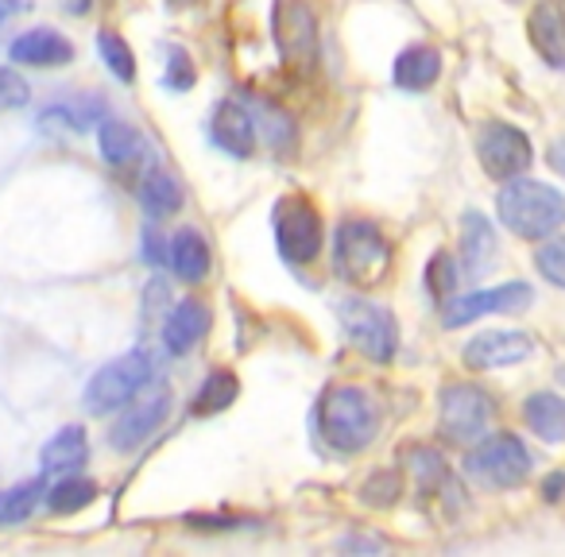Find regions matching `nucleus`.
Returning a JSON list of instances; mask_svg holds the SVG:
<instances>
[{"mask_svg": "<svg viewBox=\"0 0 565 557\" xmlns=\"http://www.w3.org/2000/svg\"><path fill=\"white\" fill-rule=\"evenodd\" d=\"M318 430H322L326 446L338 453H361L372 446L380 430V403L369 387L361 384H338L322 395L318 407Z\"/></svg>", "mask_w": 565, "mask_h": 557, "instance_id": "1", "label": "nucleus"}, {"mask_svg": "<svg viewBox=\"0 0 565 557\" xmlns=\"http://www.w3.org/2000/svg\"><path fill=\"white\" fill-rule=\"evenodd\" d=\"M495 213L515 236L542 240L565 225V194L534 179H508V186L495 197Z\"/></svg>", "mask_w": 565, "mask_h": 557, "instance_id": "2", "label": "nucleus"}, {"mask_svg": "<svg viewBox=\"0 0 565 557\" xmlns=\"http://www.w3.org/2000/svg\"><path fill=\"white\" fill-rule=\"evenodd\" d=\"M333 267L345 283L376 287L384 283L387 267H392V244L372 221H345L338 228V244H333Z\"/></svg>", "mask_w": 565, "mask_h": 557, "instance_id": "3", "label": "nucleus"}, {"mask_svg": "<svg viewBox=\"0 0 565 557\" xmlns=\"http://www.w3.org/2000/svg\"><path fill=\"white\" fill-rule=\"evenodd\" d=\"M151 384V361L148 353H125L117 361H109L102 372H94V379L86 384V410L89 415H113L125 403H132L143 387Z\"/></svg>", "mask_w": 565, "mask_h": 557, "instance_id": "4", "label": "nucleus"}, {"mask_svg": "<svg viewBox=\"0 0 565 557\" xmlns=\"http://www.w3.org/2000/svg\"><path fill=\"white\" fill-rule=\"evenodd\" d=\"M338 318L345 325V338L353 341V349H361L369 361L384 364L395 356V349H399V325H395V318L380 302L356 299V294L353 299H341Z\"/></svg>", "mask_w": 565, "mask_h": 557, "instance_id": "5", "label": "nucleus"}, {"mask_svg": "<svg viewBox=\"0 0 565 557\" xmlns=\"http://www.w3.org/2000/svg\"><path fill=\"white\" fill-rule=\"evenodd\" d=\"M465 472L484 488H519L531 476V453L511 433H495V438L477 441V449L465 461Z\"/></svg>", "mask_w": 565, "mask_h": 557, "instance_id": "6", "label": "nucleus"}, {"mask_svg": "<svg viewBox=\"0 0 565 557\" xmlns=\"http://www.w3.org/2000/svg\"><path fill=\"white\" fill-rule=\"evenodd\" d=\"M492 395L472 384H449L441 392V433L454 446H477L492 426Z\"/></svg>", "mask_w": 565, "mask_h": 557, "instance_id": "7", "label": "nucleus"}, {"mask_svg": "<svg viewBox=\"0 0 565 557\" xmlns=\"http://www.w3.org/2000/svg\"><path fill=\"white\" fill-rule=\"evenodd\" d=\"M275 240L287 264L302 267L322 251V217L307 197H287L275 210Z\"/></svg>", "mask_w": 565, "mask_h": 557, "instance_id": "8", "label": "nucleus"}, {"mask_svg": "<svg viewBox=\"0 0 565 557\" xmlns=\"http://www.w3.org/2000/svg\"><path fill=\"white\" fill-rule=\"evenodd\" d=\"M477 156H480V167H484L492 179L508 182V179H519V174L531 167L534 148L515 125H500V120H492V125L480 128Z\"/></svg>", "mask_w": 565, "mask_h": 557, "instance_id": "9", "label": "nucleus"}, {"mask_svg": "<svg viewBox=\"0 0 565 557\" xmlns=\"http://www.w3.org/2000/svg\"><path fill=\"white\" fill-rule=\"evenodd\" d=\"M171 415V392L167 387H156L148 395H136V403H125V415L117 418L109 433V446L120 449V453H132L140 449L151 433L163 426V418Z\"/></svg>", "mask_w": 565, "mask_h": 557, "instance_id": "10", "label": "nucleus"}, {"mask_svg": "<svg viewBox=\"0 0 565 557\" xmlns=\"http://www.w3.org/2000/svg\"><path fill=\"white\" fill-rule=\"evenodd\" d=\"M275 40H279L287 66L295 63L302 71H310L318 63V24L299 0H279L275 4Z\"/></svg>", "mask_w": 565, "mask_h": 557, "instance_id": "11", "label": "nucleus"}, {"mask_svg": "<svg viewBox=\"0 0 565 557\" xmlns=\"http://www.w3.org/2000/svg\"><path fill=\"white\" fill-rule=\"evenodd\" d=\"M531 299L534 294L526 283L488 287V291H472V294H465V299L449 302L441 322H446V330H461V325L477 322V318H484V314H519V310L531 307Z\"/></svg>", "mask_w": 565, "mask_h": 557, "instance_id": "12", "label": "nucleus"}, {"mask_svg": "<svg viewBox=\"0 0 565 557\" xmlns=\"http://www.w3.org/2000/svg\"><path fill=\"white\" fill-rule=\"evenodd\" d=\"M534 353V341L519 330H488L465 345V364L472 372H488V368H508L519 364Z\"/></svg>", "mask_w": 565, "mask_h": 557, "instance_id": "13", "label": "nucleus"}, {"mask_svg": "<svg viewBox=\"0 0 565 557\" xmlns=\"http://www.w3.org/2000/svg\"><path fill=\"white\" fill-rule=\"evenodd\" d=\"M531 47L550 71H565V0H539L526 20Z\"/></svg>", "mask_w": 565, "mask_h": 557, "instance_id": "14", "label": "nucleus"}, {"mask_svg": "<svg viewBox=\"0 0 565 557\" xmlns=\"http://www.w3.org/2000/svg\"><path fill=\"white\" fill-rule=\"evenodd\" d=\"M9 58L17 66H35V71H51V66L74 63V43L58 35L55 28H32L20 40H12Z\"/></svg>", "mask_w": 565, "mask_h": 557, "instance_id": "15", "label": "nucleus"}, {"mask_svg": "<svg viewBox=\"0 0 565 557\" xmlns=\"http://www.w3.org/2000/svg\"><path fill=\"white\" fill-rule=\"evenodd\" d=\"M210 136L221 151H228L233 159H248L256 151V125L252 117L244 113V105L236 101H221L210 117Z\"/></svg>", "mask_w": 565, "mask_h": 557, "instance_id": "16", "label": "nucleus"}, {"mask_svg": "<svg viewBox=\"0 0 565 557\" xmlns=\"http://www.w3.org/2000/svg\"><path fill=\"white\" fill-rule=\"evenodd\" d=\"M205 333H210V307L198 299H186L167 314L163 345H167V353L186 356L190 349H198V341H202Z\"/></svg>", "mask_w": 565, "mask_h": 557, "instance_id": "17", "label": "nucleus"}, {"mask_svg": "<svg viewBox=\"0 0 565 557\" xmlns=\"http://www.w3.org/2000/svg\"><path fill=\"white\" fill-rule=\"evenodd\" d=\"M89 457V441H86V430L82 426H63L55 438L43 446L40 453V464L47 476H71L86 464Z\"/></svg>", "mask_w": 565, "mask_h": 557, "instance_id": "18", "label": "nucleus"}, {"mask_svg": "<svg viewBox=\"0 0 565 557\" xmlns=\"http://www.w3.org/2000/svg\"><path fill=\"white\" fill-rule=\"evenodd\" d=\"M167 259H171L174 275L182 283H202L210 275V244L198 228H179L167 244Z\"/></svg>", "mask_w": 565, "mask_h": 557, "instance_id": "19", "label": "nucleus"}, {"mask_svg": "<svg viewBox=\"0 0 565 557\" xmlns=\"http://www.w3.org/2000/svg\"><path fill=\"white\" fill-rule=\"evenodd\" d=\"M438 78H441V55L434 47H426V43L407 47L395 58V82H399L403 89H411V94H423V89H430Z\"/></svg>", "mask_w": 565, "mask_h": 557, "instance_id": "20", "label": "nucleus"}, {"mask_svg": "<svg viewBox=\"0 0 565 557\" xmlns=\"http://www.w3.org/2000/svg\"><path fill=\"white\" fill-rule=\"evenodd\" d=\"M105 120V101L102 97H71V101H55L51 109L40 113L43 128H71V132H86L89 125Z\"/></svg>", "mask_w": 565, "mask_h": 557, "instance_id": "21", "label": "nucleus"}, {"mask_svg": "<svg viewBox=\"0 0 565 557\" xmlns=\"http://www.w3.org/2000/svg\"><path fill=\"white\" fill-rule=\"evenodd\" d=\"M523 418L542 441L557 446L565 441V399L562 395H550V392H539L523 403Z\"/></svg>", "mask_w": 565, "mask_h": 557, "instance_id": "22", "label": "nucleus"}, {"mask_svg": "<svg viewBox=\"0 0 565 557\" xmlns=\"http://www.w3.org/2000/svg\"><path fill=\"white\" fill-rule=\"evenodd\" d=\"M97 148H102V159L109 167H128L143 151V140H140V132H136L132 125L105 117L102 128H97Z\"/></svg>", "mask_w": 565, "mask_h": 557, "instance_id": "23", "label": "nucleus"}, {"mask_svg": "<svg viewBox=\"0 0 565 557\" xmlns=\"http://www.w3.org/2000/svg\"><path fill=\"white\" fill-rule=\"evenodd\" d=\"M140 202L151 217H167V213H174L182 205L179 179H174L171 171H163V167H151V171L140 179Z\"/></svg>", "mask_w": 565, "mask_h": 557, "instance_id": "24", "label": "nucleus"}, {"mask_svg": "<svg viewBox=\"0 0 565 557\" xmlns=\"http://www.w3.org/2000/svg\"><path fill=\"white\" fill-rule=\"evenodd\" d=\"M43 495H47L43 480H20V484L4 488V492H0V526L28 523L32 511L43 503Z\"/></svg>", "mask_w": 565, "mask_h": 557, "instance_id": "25", "label": "nucleus"}, {"mask_svg": "<svg viewBox=\"0 0 565 557\" xmlns=\"http://www.w3.org/2000/svg\"><path fill=\"white\" fill-rule=\"evenodd\" d=\"M47 507L55 511V515H74V511H82V507H89V503L97 500V484L94 480H86V476H63L55 488H51L47 495Z\"/></svg>", "mask_w": 565, "mask_h": 557, "instance_id": "26", "label": "nucleus"}, {"mask_svg": "<svg viewBox=\"0 0 565 557\" xmlns=\"http://www.w3.org/2000/svg\"><path fill=\"white\" fill-rule=\"evenodd\" d=\"M233 399H236V376L217 368V372H210V376L202 379V387L194 392V415H217V410H225Z\"/></svg>", "mask_w": 565, "mask_h": 557, "instance_id": "27", "label": "nucleus"}, {"mask_svg": "<svg viewBox=\"0 0 565 557\" xmlns=\"http://www.w3.org/2000/svg\"><path fill=\"white\" fill-rule=\"evenodd\" d=\"M465 264H469V271H484L488 256H492V228H488V221L480 217V213H465Z\"/></svg>", "mask_w": 565, "mask_h": 557, "instance_id": "28", "label": "nucleus"}, {"mask_svg": "<svg viewBox=\"0 0 565 557\" xmlns=\"http://www.w3.org/2000/svg\"><path fill=\"white\" fill-rule=\"evenodd\" d=\"M97 51H102L105 66L113 71V78L120 82H136V58H132V47L120 40L117 32H102L97 35Z\"/></svg>", "mask_w": 565, "mask_h": 557, "instance_id": "29", "label": "nucleus"}, {"mask_svg": "<svg viewBox=\"0 0 565 557\" xmlns=\"http://www.w3.org/2000/svg\"><path fill=\"white\" fill-rule=\"evenodd\" d=\"M28 101H32L28 78H20L17 71H9V66H0V113L24 109Z\"/></svg>", "mask_w": 565, "mask_h": 557, "instance_id": "30", "label": "nucleus"}, {"mask_svg": "<svg viewBox=\"0 0 565 557\" xmlns=\"http://www.w3.org/2000/svg\"><path fill=\"white\" fill-rule=\"evenodd\" d=\"M194 78H198V71H194V63H190V55L182 47H167V74H163V86L167 89H190L194 86Z\"/></svg>", "mask_w": 565, "mask_h": 557, "instance_id": "31", "label": "nucleus"}, {"mask_svg": "<svg viewBox=\"0 0 565 557\" xmlns=\"http://www.w3.org/2000/svg\"><path fill=\"white\" fill-rule=\"evenodd\" d=\"M534 267H539V271L546 275L550 283L562 287V291H565V240L542 244V248L534 251Z\"/></svg>", "mask_w": 565, "mask_h": 557, "instance_id": "32", "label": "nucleus"}, {"mask_svg": "<svg viewBox=\"0 0 565 557\" xmlns=\"http://www.w3.org/2000/svg\"><path fill=\"white\" fill-rule=\"evenodd\" d=\"M259 125H264V136L271 148H287V140H291V120L282 117L279 109H271V105H259Z\"/></svg>", "mask_w": 565, "mask_h": 557, "instance_id": "33", "label": "nucleus"}, {"mask_svg": "<svg viewBox=\"0 0 565 557\" xmlns=\"http://www.w3.org/2000/svg\"><path fill=\"white\" fill-rule=\"evenodd\" d=\"M63 9L71 12V17H89V9H94V0H63Z\"/></svg>", "mask_w": 565, "mask_h": 557, "instance_id": "34", "label": "nucleus"}, {"mask_svg": "<svg viewBox=\"0 0 565 557\" xmlns=\"http://www.w3.org/2000/svg\"><path fill=\"white\" fill-rule=\"evenodd\" d=\"M550 163L557 167V171L565 174V140H557V143H550Z\"/></svg>", "mask_w": 565, "mask_h": 557, "instance_id": "35", "label": "nucleus"}, {"mask_svg": "<svg viewBox=\"0 0 565 557\" xmlns=\"http://www.w3.org/2000/svg\"><path fill=\"white\" fill-rule=\"evenodd\" d=\"M17 12H20V0H0V28L9 24Z\"/></svg>", "mask_w": 565, "mask_h": 557, "instance_id": "36", "label": "nucleus"}, {"mask_svg": "<svg viewBox=\"0 0 565 557\" xmlns=\"http://www.w3.org/2000/svg\"><path fill=\"white\" fill-rule=\"evenodd\" d=\"M562 488H565V476H550L546 480V500H562V495H557Z\"/></svg>", "mask_w": 565, "mask_h": 557, "instance_id": "37", "label": "nucleus"}]
</instances>
